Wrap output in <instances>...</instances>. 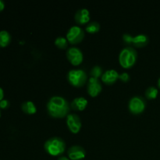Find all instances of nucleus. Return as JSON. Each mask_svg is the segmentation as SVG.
<instances>
[{
  "label": "nucleus",
  "instance_id": "obj_1",
  "mask_svg": "<svg viewBox=\"0 0 160 160\" xmlns=\"http://www.w3.org/2000/svg\"><path fill=\"white\" fill-rule=\"evenodd\" d=\"M70 108L68 101L64 97L58 95L50 97L46 105L48 113L56 118H61L68 115Z\"/></svg>",
  "mask_w": 160,
  "mask_h": 160
},
{
  "label": "nucleus",
  "instance_id": "obj_2",
  "mask_svg": "<svg viewBox=\"0 0 160 160\" xmlns=\"http://www.w3.org/2000/svg\"><path fill=\"white\" fill-rule=\"evenodd\" d=\"M44 148L51 156H60L66 150V142L62 138L53 136L45 141Z\"/></svg>",
  "mask_w": 160,
  "mask_h": 160
},
{
  "label": "nucleus",
  "instance_id": "obj_3",
  "mask_svg": "<svg viewBox=\"0 0 160 160\" xmlns=\"http://www.w3.org/2000/svg\"><path fill=\"white\" fill-rule=\"evenodd\" d=\"M138 59V52L133 47L128 46L123 48L119 54V62L124 68L133 67Z\"/></svg>",
  "mask_w": 160,
  "mask_h": 160
},
{
  "label": "nucleus",
  "instance_id": "obj_4",
  "mask_svg": "<svg viewBox=\"0 0 160 160\" xmlns=\"http://www.w3.org/2000/svg\"><path fill=\"white\" fill-rule=\"evenodd\" d=\"M67 80L69 83L74 87H82L88 80V75L83 69H71L67 73Z\"/></svg>",
  "mask_w": 160,
  "mask_h": 160
},
{
  "label": "nucleus",
  "instance_id": "obj_5",
  "mask_svg": "<svg viewBox=\"0 0 160 160\" xmlns=\"http://www.w3.org/2000/svg\"><path fill=\"white\" fill-rule=\"evenodd\" d=\"M146 107V101L141 95H134L128 102V109L133 114H140Z\"/></svg>",
  "mask_w": 160,
  "mask_h": 160
},
{
  "label": "nucleus",
  "instance_id": "obj_6",
  "mask_svg": "<svg viewBox=\"0 0 160 160\" xmlns=\"http://www.w3.org/2000/svg\"><path fill=\"white\" fill-rule=\"evenodd\" d=\"M67 39L68 40L69 43L72 45H75L84 39V31L80 26L78 25H73L68 29L67 32Z\"/></svg>",
  "mask_w": 160,
  "mask_h": 160
},
{
  "label": "nucleus",
  "instance_id": "obj_7",
  "mask_svg": "<svg viewBox=\"0 0 160 160\" xmlns=\"http://www.w3.org/2000/svg\"><path fill=\"white\" fill-rule=\"evenodd\" d=\"M67 58L73 65L78 66L82 62L84 59V55L79 48L72 46L67 50Z\"/></svg>",
  "mask_w": 160,
  "mask_h": 160
},
{
  "label": "nucleus",
  "instance_id": "obj_8",
  "mask_svg": "<svg viewBox=\"0 0 160 160\" xmlns=\"http://www.w3.org/2000/svg\"><path fill=\"white\" fill-rule=\"evenodd\" d=\"M67 124L69 130L73 134L79 132L82 126L81 118L76 113H69L67 116Z\"/></svg>",
  "mask_w": 160,
  "mask_h": 160
},
{
  "label": "nucleus",
  "instance_id": "obj_9",
  "mask_svg": "<svg viewBox=\"0 0 160 160\" xmlns=\"http://www.w3.org/2000/svg\"><path fill=\"white\" fill-rule=\"evenodd\" d=\"M102 89L101 82L98 78L90 77L87 83V92L91 96L95 97L101 92Z\"/></svg>",
  "mask_w": 160,
  "mask_h": 160
},
{
  "label": "nucleus",
  "instance_id": "obj_10",
  "mask_svg": "<svg viewBox=\"0 0 160 160\" xmlns=\"http://www.w3.org/2000/svg\"><path fill=\"white\" fill-rule=\"evenodd\" d=\"M69 159L71 160H81L85 158L86 151L81 145H72L67 151Z\"/></svg>",
  "mask_w": 160,
  "mask_h": 160
},
{
  "label": "nucleus",
  "instance_id": "obj_11",
  "mask_svg": "<svg viewBox=\"0 0 160 160\" xmlns=\"http://www.w3.org/2000/svg\"><path fill=\"white\" fill-rule=\"evenodd\" d=\"M90 12L87 8H81L74 15L75 21L79 24H85L90 20Z\"/></svg>",
  "mask_w": 160,
  "mask_h": 160
},
{
  "label": "nucleus",
  "instance_id": "obj_12",
  "mask_svg": "<svg viewBox=\"0 0 160 160\" xmlns=\"http://www.w3.org/2000/svg\"><path fill=\"white\" fill-rule=\"evenodd\" d=\"M119 73L117 70L114 69H109L103 73L102 76L101 77L102 81L107 84H112L117 81L119 78Z\"/></svg>",
  "mask_w": 160,
  "mask_h": 160
},
{
  "label": "nucleus",
  "instance_id": "obj_13",
  "mask_svg": "<svg viewBox=\"0 0 160 160\" xmlns=\"http://www.w3.org/2000/svg\"><path fill=\"white\" fill-rule=\"evenodd\" d=\"M88 105V100L86 99L84 97L79 96L76 97L72 100L71 103H70V106L73 109L75 110H84L86 108Z\"/></svg>",
  "mask_w": 160,
  "mask_h": 160
},
{
  "label": "nucleus",
  "instance_id": "obj_14",
  "mask_svg": "<svg viewBox=\"0 0 160 160\" xmlns=\"http://www.w3.org/2000/svg\"><path fill=\"white\" fill-rule=\"evenodd\" d=\"M148 42H149V38L145 34H138L133 37L132 44L138 48L146 46Z\"/></svg>",
  "mask_w": 160,
  "mask_h": 160
},
{
  "label": "nucleus",
  "instance_id": "obj_15",
  "mask_svg": "<svg viewBox=\"0 0 160 160\" xmlns=\"http://www.w3.org/2000/svg\"><path fill=\"white\" fill-rule=\"evenodd\" d=\"M21 109L23 112L27 114H34L37 112V107L34 102L25 101L21 104Z\"/></svg>",
  "mask_w": 160,
  "mask_h": 160
},
{
  "label": "nucleus",
  "instance_id": "obj_16",
  "mask_svg": "<svg viewBox=\"0 0 160 160\" xmlns=\"http://www.w3.org/2000/svg\"><path fill=\"white\" fill-rule=\"evenodd\" d=\"M11 39L12 38H11L10 34L7 31L2 30L0 31V47L1 48H4V47L9 45L11 42Z\"/></svg>",
  "mask_w": 160,
  "mask_h": 160
},
{
  "label": "nucleus",
  "instance_id": "obj_17",
  "mask_svg": "<svg viewBox=\"0 0 160 160\" xmlns=\"http://www.w3.org/2000/svg\"><path fill=\"white\" fill-rule=\"evenodd\" d=\"M158 92L159 91H158L157 88L154 87V86H150V87L147 88V89L145 90V95L148 99H155L157 97Z\"/></svg>",
  "mask_w": 160,
  "mask_h": 160
},
{
  "label": "nucleus",
  "instance_id": "obj_18",
  "mask_svg": "<svg viewBox=\"0 0 160 160\" xmlns=\"http://www.w3.org/2000/svg\"><path fill=\"white\" fill-rule=\"evenodd\" d=\"M85 30L87 32L91 33V34L98 32L100 30V23L97 21L90 22L86 25Z\"/></svg>",
  "mask_w": 160,
  "mask_h": 160
},
{
  "label": "nucleus",
  "instance_id": "obj_19",
  "mask_svg": "<svg viewBox=\"0 0 160 160\" xmlns=\"http://www.w3.org/2000/svg\"><path fill=\"white\" fill-rule=\"evenodd\" d=\"M68 40L67 39V38L63 37V36H59V37L56 38L55 39V45L59 48H62V49H65L68 46Z\"/></svg>",
  "mask_w": 160,
  "mask_h": 160
},
{
  "label": "nucleus",
  "instance_id": "obj_20",
  "mask_svg": "<svg viewBox=\"0 0 160 160\" xmlns=\"http://www.w3.org/2000/svg\"><path fill=\"white\" fill-rule=\"evenodd\" d=\"M103 71L102 67L98 65H95L90 70V77H92V78H99L100 77L102 76Z\"/></svg>",
  "mask_w": 160,
  "mask_h": 160
},
{
  "label": "nucleus",
  "instance_id": "obj_21",
  "mask_svg": "<svg viewBox=\"0 0 160 160\" xmlns=\"http://www.w3.org/2000/svg\"><path fill=\"white\" fill-rule=\"evenodd\" d=\"M133 37H134V36H132L131 34H128V33H125V34H123V36H122V38H123V42H125L127 45H131V44H132Z\"/></svg>",
  "mask_w": 160,
  "mask_h": 160
},
{
  "label": "nucleus",
  "instance_id": "obj_22",
  "mask_svg": "<svg viewBox=\"0 0 160 160\" xmlns=\"http://www.w3.org/2000/svg\"><path fill=\"white\" fill-rule=\"evenodd\" d=\"M119 78L123 82H128L130 80V75L128 72H123V73L119 75Z\"/></svg>",
  "mask_w": 160,
  "mask_h": 160
},
{
  "label": "nucleus",
  "instance_id": "obj_23",
  "mask_svg": "<svg viewBox=\"0 0 160 160\" xmlns=\"http://www.w3.org/2000/svg\"><path fill=\"white\" fill-rule=\"evenodd\" d=\"M9 106V102L7 99H2L0 102V109H7Z\"/></svg>",
  "mask_w": 160,
  "mask_h": 160
},
{
  "label": "nucleus",
  "instance_id": "obj_24",
  "mask_svg": "<svg viewBox=\"0 0 160 160\" xmlns=\"http://www.w3.org/2000/svg\"><path fill=\"white\" fill-rule=\"evenodd\" d=\"M3 98H4V91L0 87V102L3 99Z\"/></svg>",
  "mask_w": 160,
  "mask_h": 160
},
{
  "label": "nucleus",
  "instance_id": "obj_25",
  "mask_svg": "<svg viewBox=\"0 0 160 160\" xmlns=\"http://www.w3.org/2000/svg\"><path fill=\"white\" fill-rule=\"evenodd\" d=\"M4 8H5L4 2L2 1V0H0V12L3 10V9H4Z\"/></svg>",
  "mask_w": 160,
  "mask_h": 160
},
{
  "label": "nucleus",
  "instance_id": "obj_26",
  "mask_svg": "<svg viewBox=\"0 0 160 160\" xmlns=\"http://www.w3.org/2000/svg\"><path fill=\"white\" fill-rule=\"evenodd\" d=\"M58 160H70V159H69V157H67V156H61L58 158Z\"/></svg>",
  "mask_w": 160,
  "mask_h": 160
},
{
  "label": "nucleus",
  "instance_id": "obj_27",
  "mask_svg": "<svg viewBox=\"0 0 160 160\" xmlns=\"http://www.w3.org/2000/svg\"><path fill=\"white\" fill-rule=\"evenodd\" d=\"M157 84H158V87H159V88H160V78H159V80H158V83H157Z\"/></svg>",
  "mask_w": 160,
  "mask_h": 160
},
{
  "label": "nucleus",
  "instance_id": "obj_28",
  "mask_svg": "<svg viewBox=\"0 0 160 160\" xmlns=\"http://www.w3.org/2000/svg\"><path fill=\"white\" fill-rule=\"evenodd\" d=\"M0 117H1V110H0Z\"/></svg>",
  "mask_w": 160,
  "mask_h": 160
}]
</instances>
